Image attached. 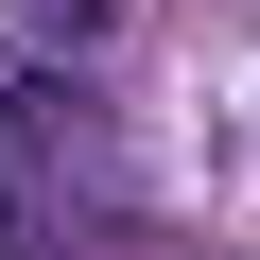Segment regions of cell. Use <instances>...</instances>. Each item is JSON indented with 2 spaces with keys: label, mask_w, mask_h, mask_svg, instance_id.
I'll return each mask as SVG.
<instances>
[{
  "label": "cell",
  "mask_w": 260,
  "mask_h": 260,
  "mask_svg": "<svg viewBox=\"0 0 260 260\" xmlns=\"http://www.w3.org/2000/svg\"><path fill=\"white\" fill-rule=\"evenodd\" d=\"M18 18H35V35H104V0H18Z\"/></svg>",
  "instance_id": "1"
}]
</instances>
